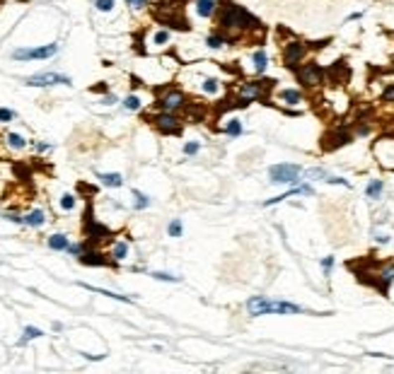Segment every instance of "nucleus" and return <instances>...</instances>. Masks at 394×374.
<instances>
[{
  "mask_svg": "<svg viewBox=\"0 0 394 374\" xmlns=\"http://www.w3.org/2000/svg\"><path fill=\"white\" fill-rule=\"evenodd\" d=\"M218 32L225 34L230 44H237L244 34L257 32L262 34V24L247 7L232 2V0H220V10H218Z\"/></svg>",
  "mask_w": 394,
  "mask_h": 374,
  "instance_id": "1",
  "label": "nucleus"
},
{
  "mask_svg": "<svg viewBox=\"0 0 394 374\" xmlns=\"http://www.w3.org/2000/svg\"><path fill=\"white\" fill-rule=\"evenodd\" d=\"M247 314L249 317H271V314L293 317V314H307V309L288 299H271L263 295H254L247 299Z\"/></svg>",
  "mask_w": 394,
  "mask_h": 374,
  "instance_id": "2",
  "label": "nucleus"
},
{
  "mask_svg": "<svg viewBox=\"0 0 394 374\" xmlns=\"http://www.w3.org/2000/svg\"><path fill=\"white\" fill-rule=\"evenodd\" d=\"M276 80H242L235 85V107L247 109L254 102H262L273 90Z\"/></svg>",
  "mask_w": 394,
  "mask_h": 374,
  "instance_id": "3",
  "label": "nucleus"
},
{
  "mask_svg": "<svg viewBox=\"0 0 394 374\" xmlns=\"http://www.w3.org/2000/svg\"><path fill=\"white\" fill-rule=\"evenodd\" d=\"M310 44L307 41H302V39L298 37H290L288 41H283L281 46V63L285 70H290V73H295L298 68H300L302 63L307 60V56H310Z\"/></svg>",
  "mask_w": 394,
  "mask_h": 374,
  "instance_id": "4",
  "label": "nucleus"
},
{
  "mask_svg": "<svg viewBox=\"0 0 394 374\" xmlns=\"http://www.w3.org/2000/svg\"><path fill=\"white\" fill-rule=\"evenodd\" d=\"M295 80L302 90H322L327 85V68H322L317 60H305L295 70Z\"/></svg>",
  "mask_w": 394,
  "mask_h": 374,
  "instance_id": "5",
  "label": "nucleus"
},
{
  "mask_svg": "<svg viewBox=\"0 0 394 374\" xmlns=\"http://www.w3.org/2000/svg\"><path fill=\"white\" fill-rule=\"evenodd\" d=\"M302 174H305V169L300 164L281 162V164L268 167V181L276 186H295V184H300Z\"/></svg>",
  "mask_w": 394,
  "mask_h": 374,
  "instance_id": "6",
  "label": "nucleus"
},
{
  "mask_svg": "<svg viewBox=\"0 0 394 374\" xmlns=\"http://www.w3.org/2000/svg\"><path fill=\"white\" fill-rule=\"evenodd\" d=\"M353 123H336L331 126V131L322 138V150L324 152H334V150H341L346 145L353 143Z\"/></svg>",
  "mask_w": 394,
  "mask_h": 374,
  "instance_id": "7",
  "label": "nucleus"
},
{
  "mask_svg": "<svg viewBox=\"0 0 394 374\" xmlns=\"http://www.w3.org/2000/svg\"><path fill=\"white\" fill-rule=\"evenodd\" d=\"M155 107H157V111H182V109H187L189 107V97L184 90H179V87H165L162 92L157 94V99H155Z\"/></svg>",
  "mask_w": 394,
  "mask_h": 374,
  "instance_id": "8",
  "label": "nucleus"
},
{
  "mask_svg": "<svg viewBox=\"0 0 394 374\" xmlns=\"http://www.w3.org/2000/svg\"><path fill=\"white\" fill-rule=\"evenodd\" d=\"M373 155L382 169L394 171V135H380L373 145Z\"/></svg>",
  "mask_w": 394,
  "mask_h": 374,
  "instance_id": "9",
  "label": "nucleus"
},
{
  "mask_svg": "<svg viewBox=\"0 0 394 374\" xmlns=\"http://www.w3.org/2000/svg\"><path fill=\"white\" fill-rule=\"evenodd\" d=\"M150 123L162 133V135H179L182 128H184V121L172 111H157L150 118Z\"/></svg>",
  "mask_w": 394,
  "mask_h": 374,
  "instance_id": "10",
  "label": "nucleus"
},
{
  "mask_svg": "<svg viewBox=\"0 0 394 374\" xmlns=\"http://www.w3.org/2000/svg\"><path fill=\"white\" fill-rule=\"evenodd\" d=\"M24 85H27V87H56V85H66V87H70V85H73V80H70L68 75H63V73H51V70H46V73L29 75V77L24 80Z\"/></svg>",
  "mask_w": 394,
  "mask_h": 374,
  "instance_id": "11",
  "label": "nucleus"
},
{
  "mask_svg": "<svg viewBox=\"0 0 394 374\" xmlns=\"http://www.w3.org/2000/svg\"><path fill=\"white\" fill-rule=\"evenodd\" d=\"M58 46L56 41L54 44H46V46H34V49H15L12 51V58L15 60H49L58 53Z\"/></svg>",
  "mask_w": 394,
  "mask_h": 374,
  "instance_id": "12",
  "label": "nucleus"
},
{
  "mask_svg": "<svg viewBox=\"0 0 394 374\" xmlns=\"http://www.w3.org/2000/svg\"><path fill=\"white\" fill-rule=\"evenodd\" d=\"M276 102L288 113H298L302 109V104H305V94L300 90H295V87H285V90L276 92Z\"/></svg>",
  "mask_w": 394,
  "mask_h": 374,
  "instance_id": "13",
  "label": "nucleus"
},
{
  "mask_svg": "<svg viewBox=\"0 0 394 374\" xmlns=\"http://www.w3.org/2000/svg\"><path fill=\"white\" fill-rule=\"evenodd\" d=\"M85 234H87V242H90V244L107 242V239L112 237V232L92 217V208H87V217H85Z\"/></svg>",
  "mask_w": 394,
  "mask_h": 374,
  "instance_id": "14",
  "label": "nucleus"
},
{
  "mask_svg": "<svg viewBox=\"0 0 394 374\" xmlns=\"http://www.w3.org/2000/svg\"><path fill=\"white\" fill-rule=\"evenodd\" d=\"M293 196H315V188H312V184H305V181H300V184H295V186H290L285 193H281V196H273V198H268V201H263V206H278V203H283V201H288V198H293Z\"/></svg>",
  "mask_w": 394,
  "mask_h": 374,
  "instance_id": "15",
  "label": "nucleus"
},
{
  "mask_svg": "<svg viewBox=\"0 0 394 374\" xmlns=\"http://www.w3.org/2000/svg\"><path fill=\"white\" fill-rule=\"evenodd\" d=\"M77 261L82 263V266H90V268H107V266H114L112 256H104V254L94 251L92 246H90V249H85V251L77 256Z\"/></svg>",
  "mask_w": 394,
  "mask_h": 374,
  "instance_id": "16",
  "label": "nucleus"
},
{
  "mask_svg": "<svg viewBox=\"0 0 394 374\" xmlns=\"http://www.w3.org/2000/svg\"><path fill=\"white\" fill-rule=\"evenodd\" d=\"M348 77H351V68L346 65V60H336L334 65H329V68H327V80H329V82H334L336 87L346 85V82H348Z\"/></svg>",
  "mask_w": 394,
  "mask_h": 374,
  "instance_id": "17",
  "label": "nucleus"
},
{
  "mask_svg": "<svg viewBox=\"0 0 394 374\" xmlns=\"http://www.w3.org/2000/svg\"><path fill=\"white\" fill-rule=\"evenodd\" d=\"M375 285L380 292H390V287L394 285V261L392 263H382L380 266V270H377L375 275Z\"/></svg>",
  "mask_w": 394,
  "mask_h": 374,
  "instance_id": "18",
  "label": "nucleus"
},
{
  "mask_svg": "<svg viewBox=\"0 0 394 374\" xmlns=\"http://www.w3.org/2000/svg\"><path fill=\"white\" fill-rule=\"evenodd\" d=\"M194 10H196V15L201 19H210L218 15L220 0H196V2H194Z\"/></svg>",
  "mask_w": 394,
  "mask_h": 374,
  "instance_id": "19",
  "label": "nucleus"
},
{
  "mask_svg": "<svg viewBox=\"0 0 394 374\" xmlns=\"http://www.w3.org/2000/svg\"><path fill=\"white\" fill-rule=\"evenodd\" d=\"M223 92V82H220V77H215V75H208V77H201V94H206V97H215V94Z\"/></svg>",
  "mask_w": 394,
  "mask_h": 374,
  "instance_id": "20",
  "label": "nucleus"
},
{
  "mask_svg": "<svg viewBox=\"0 0 394 374\" xmlns=\"http://www.w3.org/2000/svg\"><path fill=\"white\" fill-rule=\"evenodd\" d=\"M129 251H131V244L126 242V239H116L112 244V251H109V256H112L114 263H124L129 259Z\"/></svg>",
  "mask_w": 394,
  "mask_h": 374,
  "instance_id": "21",
  "label": "nucleus"
},
{
  "mask_svg": "<svg viewBox=\"0 0 394 374\" xmlns=\"http://www.w3.org/2000/svg\"><path fill=\"white\" fill-rule=\"evenodd\" d=\"M252 68H254V73L259 75V77H263V73L268 70V53L263 49H257L252 53Z\"/></svg>",
  "mask_w": 394,
  "mask_h": 374,
  "instance_id": "22",
  "label": "nucleus"
},
{
  "mask_svg": "<svg viewBox=\"0 0 394 374\" xmlns=\"http://www.w3.org/2000/svg\"><path fill=\"white\" fill-rule=\"evenodd\" d=\"M44 222H46V213H44L41 208H34V210L24 213V227L39 229V227H44Z\"/></svg>",
  "mask_w": 394,
  "mask_h": 374,
  "instance_id": "23",
  "label": "nucleus"
},
{
  "mask_svg": "<svg viewBox=\"0 0 394 374\" xmlns=\"http://www.w3.org/2000/svg\"><path fill=\"white\" fill-rule=\"evenodd\" d=\"M80 287H85V290H90V292H97V295H104V297L109 299H116V302H124V304H131L133 299L126 297V295H116V292H109V290H104V287H94V285H87V282H77Z\"/></svg>",
  "mask_w": 394,
  "mask_h": 374,
  "instance_id": "24",
  "label": "nucleus"
},
{
  "mask_svg": "<svg viewBox=\"0 0 394 374\" xmlns=\"http://www.w3.org/2000/svg\"><path fill=\"white\" fill-rule=\"evenodd\" d=\"M225 46H230V41H227V37L220 34L218 29L210 32L206 37V49H210V51H220V49H225Z\"/></svg>",
  "mask_w": 394,
  "mask_h": 374,
  "instance_id": "25",
  "label": "nucleus"
},
{
  "mask_svg": "<svg viewBox=\"0 0 394 374\" xmlns=\"http://www.w3.org/2000/svg\"><path fill=\"white\" fill-rule=\"evenodd\" d=\"M46 244H49V249H51V251H66V249L70 246V239H68V234L56 232V234H51V237L46 239Z\"/></svg>",
  "mask_w": 394,
  "mask_h": 374,
  "instance_id": "26",
  "label": "nucleus"
},
{
  "mask_svg": "<svg viewBox=\"0 0 394 374\" xmlns=\"http://www.w3.org/2000/svg\"><path fill=\"white\" fill-rule=\"evenodd\" d=\"M382 193H385V181H382V179H370L368 186H365V196H368L370 201H380Z\"/></svg>",
  "mask_w": 394,
  "mask_h": 374,
  "instance_id": "27",
  "label": "nucleus"
},
{
  "mask_svg": "<svg viewBox=\"0 0 394 374\" xmlns=\"http://www.w3.org/2000/svg\"><path fill=\"white\" fill-rule=\"evenodd\" d=\"M97 179H99L107 188H121L124 186V176H121L119 171H109V174H102V171H99Z\"/></svg>",
  "mask_w": 394,
  "mask_h": 374,
  "instance_id": "28",
  "label": "nucleus"
},
{
  "mask_svg": "<svg viewBox=\"0 0 394 374\" xmlns=\"http://www.w3.org/2000/svg\"><path fill=\"white\" fill-rule=\"evenodd\" d=\"M223 133H225L227 138H240L244 133V123L240 118H227L225 123H223Z\"/></svg>",
  "mask_w": 394,
  "mask_h": 374,
  "instance_id": "29",
  "label": "nucleus"
},
{
  "mask_svg": "<svg viewBox=\"0 0 394 374\" xmlns=\"http://www.w3.org/2000/svg\"><path fill=\"white\" fill-rule=\"evenodd\" d=\"M5 145L17 152V150L27 148V138H24V135H19V133H7V135H5Z\"/></svg>",
  "mask_w": 394,
  "mask_h": 374,
  "instance_id": "30",
  "label": "nucleus"
},
{
  "mask_svg": "<svg viewBox=\"0 0 394 374\" xmlns=\"http://www.w3.org/2000/svg\"><path fill=\"white\" fill-rule=\"evenodd\" d=\"M44 336V331L41 328H37V326H24V331H22V338L17 340V345L22 348V345H27L29 340H37V338Z\"/></svg>",
  "mask_w": 394,
  "mask_h": 374,
  "instance_id": "31",
  "label": "nucleus"
},
{
  "mask_svg": "<svg viewBox=\"0 0 394 374\" xmlns=\"http://www.w3.org/2000/svg\"><path fill=\"white\" fill-rule=\"evenodd\" d=\"M121 107L126 109V111H140L143 109V99L138 97V94H129V97H124V102H121Z\"/></svg>",
  "mask_w": 394,
  "mask_h": 374,
  "instance_id": "32",
  "label": "nucleus"
},
{
  "mask_svg": "<svg viewBox=\"0 0 394 374\" xmlns=\"http://www.w3.org/2000/svg\"><path fill=\"white\" fill-rule=\"evenodd\" d=\"M77 206V198L73 193H63L61 198H58V208L63 210V213H70V210H75Z\"/></svg>",
  "mask_w": 394,
  "mask_h": 374,
  "instance_id": "33",
  "label": "nucleus"
},
{
  "mask_svg": "<svg viewBox=\"0 0 394 374\" xmlns=\"http://www.w3.org/2000/svg\"><path fill=\"white\" fill-rule=\"evenodd\" d=\"M133 208H135V210H145V208H150V198H148L143 191H138V188H133Z\"/></svg>",
  "mask_w": 394,
  "mask_h": 374,
  "instance_id": "34",
  "label": "nucleus"
},
{
  "mask_svg": "<svg viewBox=\"0 0 394 374\" xmlns=\"http://www.w3.org/2000/svg\"><path fill=\"white\" fill-rule=\"evenodd\" d=\"M172 34H169V29H157L155 34H152V46H157V49H162V46H167Z\"/></svg>",
  "mask_w": 394,
  "mask_h": 374,
  "instance_id": "35",
  "label": "nucleus"
},
{
  "mask_svg": "<svg viewBox=\"0 0 394 374\" xmlns=\"http://www.w3.org/2000/svg\"><path fill=\"white\" fill-rule=\"evenodd\" d=\"M167 234L172 237V239H179V237L184 234V224H182V220H172V222L167 224Z\"/></svg>",
  "mask_w": 394,
  "mask_h": 374,
  "instance_id": "36",
  "label": "nucleus"
},
{
  "mask_svg": "<svg viewBox=\"0 0 394 374\" xmlns=\"http://www.w3.org/2000/svg\"><path fill=\"white\" fill-rule=\"evenodd\" d=\"M201 148H203V145H201L198 140H189V143H184V148H182V152H184L187 157H196V155L201 152Z\"/></svg>",
  "mask_w": 394,
  "mask_h": 374,
  "instance_id": "37",
  "label": "nucleus"
},
{
  "mask_svg": "<svg viewBox=\"0 0 394 374\" xmlns=\"http://www.w3.org/2000/svg\"><path fill=\"white\" fill-rule=\"evenodd\" d=\"M380 99H382L385 104H394V82H387V85L382 87V92H380Z\"/></svg>",
  "mask_w": 394,
  "mask_h": 374,
  "instance_id": "38",
  "label": "nucleus"
},
{
  "mask_svg": "<svg viewBox=\"0 0 394 374\" xmlns=\"http://www.w3.org/2000/svg\"><path fill=\"white\" fill-rule=\"evenodd\" d=\"M334 263H336V259H334V256H324V259L319 261V266H322V273H324L327 278L331 275V270H334Z\"/></svg>",
  "mask_w": 394,
  "mask_h": 374,
  "instance_id": "39",
  "label": "nucleus"
},
{
  "mask_svg": "<svg viewBox=\"0 0 394 374\" xmlns=\"http://www.w3.org/2000/svg\"><path fill=\"white\" fill-rule=\"evenodd\" d=\"M150 278H155V280H160V282H179L182 280V278H177V275H172V273H162V270L150 273Z\"/></svg>",
  "mask_w": 394,
  "mask_h": 374,
  "instance_id": "40",
  "label": "nucleus"
},
{
  "mask_svg": "<svg viewBox=\"0 0 394 374\" xmlns=\"http://www.w3.org/2000/svg\"><path fill=\"white\" fill-rule=\"evenodd\" d=\"M327 184H331V186L351 188V181H348V179H343V176H334V174H329V176H327Z\"/></svg>",
  "mask_w": 394,
  "mask_h": 374,
  "instance_id": "41",
  "label": "nucleus"
},
{
  "mask_svg": "<svg viewBox=\"0 0 394 374\" xmlns=\"http://www.w3.org/2000/svg\"><path fill=\"white\" fill-rule=\"evenodd\" d=\"M17 118V113L12 111V109H5V107H0V123H12Z\"/></svg>",
  "mask_w": 394,
  "mask_h": 374,
  "instance_id": "42",
  "label": "nucleus"
},
{
  "mask_svg": "<svg viewBox=\"0 0 394 374\" xmlns=\"http://www.w3.org/2000/svg\"><path fill=\"white\" fill-rule=\"evenodd\" d=\"M7 222H15V224H24V215H19V213H12V210H5V215H2Z\"/></svg>",
  "mask_w": 394,
  "mask_h": 374,
  "instance_id": "43",
  "label": "nucleus"
},
{
  "mask_svg": "<svg viewBox=\"0 0 394 374\" xmlns=\"http://www.w3.org/2000/svg\"><path fill=\"white\" fill-rule=\"evenodd\" d=\"M94 7L99 12H112L114 10V0H94Z\"/></svg>",
  "mask_w": 394,
  "mask_h": 374,
  "instance_id": "44",
  "label": "nucleus"
},
{
  "mask_svg": "<svg viewBox=\"0 0 394 374\" xmlns=\"http://www.w3.org/2000/svg\"><path fill=\"white\" fill-rule=\"evenodd\" d=\"M34 150L44 155V152H51V150H54V145H51V143H46V140H37V143H34Z\"/></svg>",
  "mask_w": 394,
  "mask_h": 374,
  "instance_id": "45",
  "label": "nucleus"
},
{
  "mask_svg": "<svg viewBox=\"0 0 394 374\" xmlns=\"http://www.w3.org/2000/svg\"><path fill=\"white\" fill-rule=\"evenodd\" d=\"M148 2H150V0H126V5H129L131 10H143V7H148Z\"/></svg>",
  "mask_w": 394,
  "mask_h": 374,
  "instance_id": "46",
  "label": "nucleus"
},
{
  "mask_svg": "<svg viewBox=\"0 0 394 374\" xmlns=\"http://www.w3.org/2000/svg\"><path fill=\"white\" fill-rule=\"evenodd\" d=\"M390 242H392V237H390V234H382V232H377V234H375V244H380V246H387Z\"/></svg>",
  "mask_w": 394,
  "mask_h": 374,
  "instance_id": "47",
  "label": "nucleus"
},
{
  "mask_svg": "<svg viewBox=\"0 0 394 374\" xmlns=\"http://www.w3.org/2000/svg\"><path fill=\"white\" fill-rule=\"evenodd\" d=\"M116 102H119V97L112 94V92H107L104 97H102V104H104V107H112V104H116Z\"/></svg>",
  "mask_w": 394,
  "mask_h": 374,
  "instance_id": "48",
  "label": "nucleus"
},
{
  "mask_svg": "<svg viewBox=\"0 0 394 374\" xmlns=\"http://www.w3.org/2000/svg\"><path fill=\"white\" fill-rule=\"evenodd\" d=\"M94 90H97V92H107V85H104V82H99V85H97Z\"/></svg>",
  "mask_w": 394,
  "mask_h": 374,
  "instance_id": "49",
  "label": "nucleus"
},
{
  "mask_svg": "<svg viewBox=\"0 0 394 374\" xmlns=\"http://www.w3.org/2000/svg\"><path fill=\"white\" fill-rule=\"evenodd\" d=\"M363 17V12H353V15H348V19H351V22H353V19H360Z\"/></svg>",
  "mask_w": 394,
  "mask_h": 374,
  "instance_id": "50",
  "label": "nucleus"
}]
</instances>
